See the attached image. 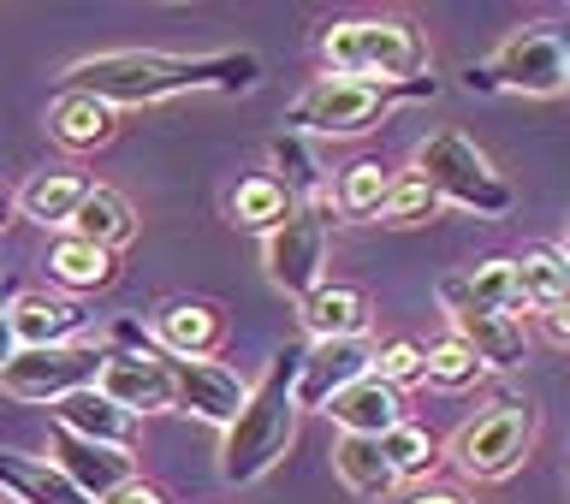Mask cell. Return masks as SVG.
Instances as JSON below:
<instances>
[{"mask_svg": "<svg viewBox=\"0 0 570 504\" xmlns=\"http://www.w3.org/2000/svg\"><path fill=\"white\" fill-rule=\"evenodd\" d=\"M262 83L256 53H160V48H114L89 53L66 71V89L96 96L119 113V107H149L173 96H249Z\"/></svg>", "mask_w": 570, "mask_h": 504, "instance_id": "1", "label": "cell"}, {"mask_svg": "<svg viewBox=\"0 0 570 504\" xmlns=\"http://www.w3.org/2000/svg\"><path fill=\"white\" fill-rule=\"evenodd\" d=\"M297 356H303V345L274 350L267 374L244 392L238 416L226 422V439H220V481H232V487H249V481H262L285 452H292V439H297V404H292Z\"/></svg>", "mask_w": 570, "mask_h": 504, "instance_id": "2", "label": "cell"}, {"mask_svg": "<svg viewBox=\"0 0 570 504\" xmlns=\"http://www.w3.org/2000/svg\"><path fill=\"white\" fill-rule=\"evenodd\" d=\"M321 60H327V78H363V83L428 78V42L404 18H338V24L321 30Z\"/></svg>", "mask_w": 570, "mask_h": 504, "instance_id": "3", "label": "cell"}, {"mask_svg": "<svg viewBox=\"0 0 570 504\" xmlns=\"http://www.w3.org/2000/svg\"><path fill=\"white\" fill-rule=\"evenodd\" d=\"M434 78L416 83H363V78H315L285 107V137H363L386 119V107L434 96Z\"/></svg>", "mask_w": 570, "mask_h": 504, "instance_id": "4", "label": "cell"}, {"mask_svg": "<svg viewBox=\"0 0 570 504\" xmlns=\"http://www.w3.org/2000/svg\"><path fill=\"white\" fill-rule=\"evenodd\" d=\"M470 89L488 96H564L570 89V42L559 24H523L499 42L488 60L470 66Z\"/></svg>", "mask_w": 570, "mask_h": 504, "instance_id": "5", "label": "cell"}, {"mask_svg": "<svg viewBox=\"0 0 570 504\" xmlns=\"http://www.w3.org/2000/svg\"><path fill=\"white\" fill-rule=\"evenodd\" d=\"M416 178L440 196V208H470V214H505L511 185L493 172V160L458 131H434L416 142Z\"/></svg>", "mask_w": 570, "mask_h": 504, "instance_id": "6", "label": "cell"}, {"mask_svg": "<svg viewBox=\"0 0 570 504\" xmlns=\"http://www.w3.org/2000/svg\"><path fill=\"white\" fill-rule=\"evenodd\" d=\"M327 231H333V202H327V196H315V202H297L262 238L267 279H274L285 297L303 303L321 285V267H327Z\"/></svg>", "mask_w": 570, "mask_h": 504, "instance_id": "7", "label": "cell"}, {"mask_svg": "<svg viewBox=\"0 0 570 504\" xmlns=\"http://www.w3.org/2000/svg\"><path fill=\"white\" fill-rule=\"evenodd\" d=\"M534 445V404H493L488 416L463 422L452 434V463L470 481H505L523 470Z\"/></svg>", "mask_w": 570, "mask_h": 504, "instance_id": "8", "label": "cell"}, {"mask_svg": "<svg viewBox=\"0 0 570 504\" xmlns=\"http://www.w3.org/2000/svg\"><path fill=\"white\" fill-rule=\"evenodd\" d=\"M101 345H48V350H12V363L0 368V392L18 404H60L71 392H89L101 374Z\"/></svg>", "mask_w": 570, "mask_h": 504, "instance_id": "9", "label": "cell"}, {"mask_svg": "<svg viewBox=\"0 0 570 504\" xmlns=\"http://www.w3.org/2000/svg\"><path fill=\"white\" fill-rule=\"evenodd\" d=\"M440 303H445V320H452V338L475 356L481 368H523L529 363V327L511 315H488L463 297V279H440Z\"/></svg>", "mask_w": 570, "mask_h": 504, "instance_id": "10", "label": "cell"}, {"mask_svg": "<svg viewBox=\"0 0 570 504\" xmlns=\"http://www.w3.org/2000/svg\"><path fill=\"white\" fill-rule=\"evenodd\" d=\"M96 392L107 404H119L131 422L137 416H160V409H173L167 356H160V350H107L101 374H96Z\"/></svg>", "mask_w": 570, "mask_h": 504, "instance_id": "11", "label": "cell"}, {"mask_svg": "<svg viewBox=\"0 0 570 504\" xmlns=\"http://www.w3.org/2000/svg\"><path fill=\"white\" fill-rule=\"evenodd\" d=\"M368 374V345L363 338H315L297 356V381H292V404L297 409H327L345 386H356Z\"/></svg>", "mask_w": 570, "mask_h": 504, "instance_id": "12", "label": "cell"}, {"mask_svg": "<svg viewBox=\"0 0 570 504\" xmlns=\"http://www.w3.org/2000/svg\"><path fill=\"white\" fill-rule=\"evenodd\" d=\"M167 374H173V409H190L214 427H226L244 404V381L232 368H220L214 356H167Z\"/></svg>", "mask_w": 570, "mask_h": 504, "instance_id": "13", "label": "cell"}, {"mask_svg": "<svg viewBox=\"0 0 570 504\" xmlns=\"http://www.w3.org/2000/svg\"><path fill=\"white\" fill-rule=\"evenodd\" d=\"M48 463H53V470H60L89 504H101L114 487H125V481L137 475L131 452H114V445H89V439H78V434H66V427H53V434H48Z\"/></svg>", "mask_w": 570, "mask_h": 504, "instance_id": "14", "label": "cell"}, {"mask_svg": "<svg viewBox=\"0 0 570 504\" xmlns=\"http://www.w3.org/2000/svg\"><path fill=\"white\" fill-rule=\"evenodd\" d=\"M517 267V291H523V309H534L547 320V333L564 345V303H570V261L559 244H534L523 256H511Z\"/></svg>", "mask_w": 570, "mask_h": 504, "instance_id": "15", "label": "cell"}, {"mask_svg": "<svg viewBox=\"0 0 570 504\" xmlns=\"http://www.w3.org/2000/svg\"><path fill=\"white\" fill-rule=\"evenodd\" d=\"M149 338H155L160 356H214L220 338H226V315L203 297H173V303L155 309Z\"/></svg>", "mask_w": 570, "mask_h": 504, "instance_id": "16", "label": "cell"}, {"mask_svg": "<svg viewBox=\"0 0 570 504\" xmlns=\"http://www.w3.org/2000/svg\"><path fill=\"white\" fill-rule=\"evenodd\" d=\"M12 320V345L18 350H48V345H71V333L83 327V309L71 297H48V291H24L7 303Z\"/></svg>", "mask_w": 570, "mask_h": 504, "instance_id": "17", "label": "cell"}, {"mask_svg": "<svg viewBox=\"0 0 570 504\" xmlns=\"http://www.w3.org/2000/svg\"><path fill=\"white\" fill-rule=\"evenodd\" d=\"M66 238L96 244V249H107V256H114L119 244L137 238V208H131V196H119L114 185H89L83 202L71 208V220H66Z\"/></svg>", "mask_w": 570, "mask_h": 504, "instance_id": "18", "label": "cell"}, {"mask_svg": "<svg viewBox=\"0 0 570 504\" xmlns=\"http://www.w3.org/2000/svg\"><path fill=\"white\" fill-rule=\"evenodd\" d=\"M327 416L338 422V434H356V439H381L386 427L410 422V416H404V392L381 386L374 374H363L356 386L338 392V398L327 404Z\"/></svg>", "mask_w": 570, "mask_h": 504, "instance_id": "19", "label": "cell"}, {"mask_svg": "<svg viewBox=\"0 0 570 504\" xmlns=\"http://www.w3.org/2000/svg\"><path fill=\"white\" fill-rule=\"evenodd\" d=\"M48 137L60 142V149L83 155V149H101V142L119 137V113L96 96H78V89H60L48 107Z\"/></svg>", "mask_w": 570, "mask_h": 504, "instance_id": "20", "label": "cell"}, {"mask_svg": "<svg viewBox=\"0 0 570 504\" xmlns=\"http://www.w3.org/2000/svg\"><path fill=\"white\" fill-rule=\"evenodd\" d=\"M53 427H66V434H78L89 445H114V452H131V439H137V422L119 404H107L96 386L53 404Z\"/></svg>", "mask_w": 570, "mask_h": 504, "instance_id": "21", "label": "cell"}, {"mask_svg": "<svg viewBox=\"0 0 570 504\" xmlns=\"http://www.w3.org/2000/svg\"><path fill=\"white\" fill-rule=\"evenodd\" d=\"M303 327L309 338H363L368 333V297L356 285H327L321 279L309 297H303Z\"/></svg>", "mask_w": 570, "mask_h": 504, "instance_id": "22", "label": "cell"}, {"mask_svg": "<svg viewBox=\"0 0 570 504\" xmlns=\"http://www.w3.org/2000/svg\"><path fill=\"white\" fill-rule=\"evenodd\" d=\"M0 493H12L18 504H89L48 457L24 452H0Z\"/></svg>", "mask_w": 570, "mask_h": 504, "instance_id": "23", "label": "cell"}, {"mask_svg": "<svg viewBox=\"0 0 570 504\" xmlns=\"http://www.w3.org/2000/svg\"><path fill=\"white\" fill-rule=\"evenodd\" d=\"M333 475L345 481L356 498H392V493H399V475L386 470L381 445L356 439V434H338L333 439Z\"/></svg>", "mask_w": 570, "mask_h": 504, "instance_id": "24", "label": "cell"}, {"mask_svg": "<svg viewBox=\"0 0 570 504\" xmlns=\"http://www.w3.org/2000/svg\"><path fill=\"white\" fill-rule=\"evenodd\" d=\"M83 190H89V178L83 172H36L30 185H24V196H18V208H24V220H36V226H66L71 220V208L83 202Z\"/></svg>", "mask_w": 570, "mask_h": 504, "instance_id": "25", "label": "cell"}, {"mask_svg": "<svg viewBox=\"0 0 570 504\" xmlns=\"http://www.w3.org/2000/svg\"><path fill=\"white\" fill-rule=\"evenodd\" d=\"M48 274L66 285V291H107V285L119 279V267H114V256L107 249H96V244H78V238H60L48 249Z\"/></svg>", "mask_w": 570, "mask_h": 504, "instance_id": "26", "label": "cell"}, {"mask_svg": "<svg viewBox=\"0 0 570 504\" xmlns=\"http://www.w3.org/2000/svg\"><path fill=\"white\" fill-rule=\"evenodd\" d=\"M386 190H392V172L381 167V160H356V167L338 172L327 202H333V214H345V220H381Z\"/></svg>", "mask_w": 570, "mask_h": 504, "instance_id": "27", "label": "cell"}, {"mask_svg": "<svg viewBox=\"0 0 570 504\" xmlns=\"http://www.w3.org/2000/svg\"><path fill=\"white\" fill-rule=\"evenodd\" d=\"M463 279V297L475 303V309H488V315H511V320H523V291H517V267L511 256H493V261H475L470 274H458Z\"/></svg>", "mask_w": 570, "mask_h": 504, "instance_id": "28", "label": "cell"}, {"mask_svg": "<svg viewBox=\"0 0 570 504\" xmlns=\"http://www.w3.org/2000/svg\"><path fill=\"white\" fill-rule=\"evenodd\" d=\"M292 208H297V202H292V196H285L267 172L244 178V185L232 190V220H238V231H262V238H267V231H274Z\"/></svg>", "mask_w": 570, "mask_h": 504, "instance_id": "29", "label": "cell"}, {"mask_svg": "<svg viewBox=\"0 0 570 504\" xmlns=\"http://www.w3.org/2000/svg\"><path fill=\"white\" fill-rule=\"evenodd\" d=\"M374 445H381L386 470L399 475V487H404V481H422V475L440 463V445H434V434H428V427H416V422H399V427H386V434L374 439Z\"/></svg>", "mask_w": 570, "mask_h": 504, "instance_id": "30", "label": "cell"}, {"mask_svg": "<svg viewBox=\"0 0 570 504\" xmlns=\"http://www.w3.org/2000/svg\"><path fill=\"white\" fill-rule=\"evenodd\" d=\"M274 185L292 196V202H315L321 196V167H315V155L303 149V137H279L274 142Z\"/></svg>", "mask_w": 570, "mask_h": 504, "instance_id": "31", "label": "cell"}, {"mask_svg": "<svg viewBox=\"0 0 570 504\" xmlns=\"http://www.w3.org/2000/svg\"><path fill=\"white\" fill-rule=\"evenodd\" d=\"M481 374H488V368H481L475 356L458 345V338H440V345L422 350V381L440 386V392H463V386H475Z\"/></svg>", "mask_w": 570, "mask_h": 504, "instance_id": "32", "label": "cell"}, {"mask_svg": "<svg viewBox=\"0 0 570 504\" xmlns=\"http://www.w3.org/2000/svg\"><path fill=\"white\" fill-rule=\"evenodd\" d=\"M434 214H440V196L428 190L416 172H392V190H386V208H381L386 226H422V220H434Z\"/></svg>", "mask_w": 570, "mask_h": 504, "instance_id": "33", "label": "cell"}, {"mask_svg": "<svg viewBox=\"0 0 570 504\" xmlns=\"http://www.w3.org/2000/svg\"><path fill=\"white\" fill-rule=\"evenodd\" d=\"M368 374L381 386H392V392L416 386L422 381V345H416V338H386L381 350H368Z\"/></svg>", "mask_w": 570, "mask_h": 504, "instance_id": "34", "label": "cell"}, {"mask_svg": "<svg viewBox=\"0 0 570 504\" xmlns=\"http://www.w3.org/2000/svg\"><path fill=\"white\" fill-rule=\"evenodd\" d=\"M101 504H167V493H160V487H149L142 475H131L125 487H114V493H107Z\"/></svg>", "mask_w": 570, "mask_h": 504, "instance_id": "35", "label": "cell"}, {"mask_svg": "<svg viewBox=\"0 0 570 504\" xmlns=\"http://www.w3.org/2000/svg\"><path fill=\"white\" fill-rule=\"evenodd\" d=\"M399 504H470V498L452 487H410V493H399Z\"/></svg>", "mask_w": 570, "mask_h": 504, "instance_id": "36", "label": "cell"}, {"mask_svg": "<svg viewBox=\"0 0 570 504\" xmlns=\"http://www.w3.org/2000/svg\"><path fill=\"white\" fill-rule=\"evenodd\" d=\"M12 350H18V345H12V320H7V303H0V368L12 363Z\"/></svg>", "mask_w": 570, "mask_h": 504, "instance_id": "37", "label": "cell"}, {"mask_svg": "<svg viewBox=\"0 0 570 504\" xmlns=\"http://www.w3.org/2000/svg\"><path fill=\"white\" fill-rule=\"evenodd\" d=\"M7 220H12V196L0 190V226H7Z\"/></svg>", "mask_w": 570, "mask_h": 504, "instance_id": "38", "label": "cell"}]
</instances>
